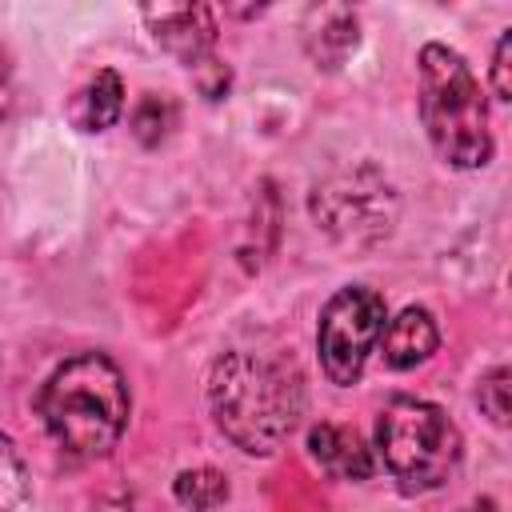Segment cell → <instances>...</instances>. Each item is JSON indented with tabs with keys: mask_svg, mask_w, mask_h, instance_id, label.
<instances>
[{
	"mask_svg": "<svg viewBox=\"0 0 512 512\" xmlns=\"http://www.w3.org/2000/svg\"><path fill=\"white\" fill-rule=\"evenodd\" d=\"M208 408L216 428L244 452H276L300 420L304 380L288 356L232 348L212 364Z\"/></svg>",
	"mask_w": 512,
	"mask_h": 512,
	"instance_id": "6da1fadb",
	"label": "cell"
},
{
	"mask_svg": "<svg viewBox=\"0 0 512 512\" xmlns=\"http://www.w3.org/2000/svg\"><path fill=\"white\" fill-rule=\"evenodd\" d=\"M36 408L68 456L100 460L128 428V384L104 352H76L44 380Z\"/></svg>",
	"mask_w": 512,
	"mask_h": 512,
	"instance_id": "7a4b0ae2",
	"label": "cell"
},
{
	"mask_svg": "<svg viewBox=\"0 0 512 512\" xmlns=\"http://www.w3.org/2000/svg\"><path fill=\"white\" fill-rule=\"evenodd\" d=\"M420 120L444 164L484 168L492 160L488 104L472 68L448 44L420 48Z\"/></svg>",
	"mask_w": 512,
	"mask_h": 512,
	"instance_id": "3957f363",
	"label": "cell"
},
{
	"mask_svg": "<svg viewBox=\"0 0 512 512\" xmlns=\"http://www.w3.org/2000/svg\"><path fill=\"white\" fill-rule=\"evenodd\" d=\"M376 448L400 492H432L460 464V428L444 408L420 396H396L380 408Z\"/></svg>",
	"mask_w": 512,
	"mask_h": 512,
	"instance_id": "277c9868",
	"label": "cell"
},
{
	"mask_svg": "<svg viewBox=\"0 0 512 512\" xmlns=\"http://www.w3.org/2000/svg\"><path fill=\"white\" fill-rule=\"evenodd\" d=\"M384 324H388V308L376 288L352 284L328 296V304L320 308V324H316V352H320L324 376L340 388L356 384L368 352L380 344Z\"/></svg>",
	"mask_w": 512,
	"mask_h": 512,
	"instance_id": "5b68a950",
	"label": "cell"
},
{
	"mask_svg": "<svg viewBox=\"0 0 512 512\" xmlns=\"http://www.w3.org/2000/svg\"><path fill=\"white\" fill-rule=\"evenodd\" d=\"M144 20L164 52H172L184 68H196L212 56L216 44V20L208 4H160L144 8Z\"/></svg>",
	"mask_w": 512,
	"mask_h": 512,
	"instance_id": "8992f818",
	"label": "cell"
},
{
	"mask_svg": "<svg viewBox=\"0 0 512 512\" xmlns=\"http://www.w3.org/2000/svg\"><path fill=\"white\" fill-rule=\"evenodd\" d=\"M440 348V328L432 320L428 308H404L400 316H392L380 332V352H384V364L404 372V368H416L424 364L432 352Z\"/></svg>",
	"mask_w": 512,
	"mask_h": 512,
	"instance_id": "52a82bcc",
	"label": "cell"
},
{
	"mask_svg": "<svg viewBox=\"0 0 512 512\" xmlns=\"http://www.w3.org/2000/svg\"><path fill=\"white\" fill-rule=\"evenodd\" d=\"M308 452L336 480H368L372 476V452L364 448L360 432L348 424H328V420L316 424L308 432Z\"/></svg>",
	"mask_w": 512,
	"mask_h": 512,
	"instance_id": "ba28073f",
	"label": "cell"
},
{
	"mask_svg": "<svg viewBox=\"0 0 512 512\" xmlns=\"http://www.w3.org/2000/svg\"><path fill=\"white\" fill-rule=\"evenodd\" d=\"M124 112V80L112 68H100L68 104V116L80 132H104Z\"/></svg>",
	"mask_w": 512,
	"mask_h": 512,
	"instance_id": "9c48e42d",
	"label": "cell"
},
{
	"mask_svg": "<svg viewBox=\"0 0 512 512\" xmlns=\"http://www.w3.org/2000/svg\"><path fill=\"white\" fill-rule=\"evenodd\" d=\"M172 496L188 512H212V508H220L228 500V480L216 468H184L172 480Z\"/></svg>",
	"mask_w": 512,
	"mask_h": 512,
	"instance_id": "30bf717a",
	"label": "cell"
},
{
	"mask_svg": "<svg viewBox=\"0 0 512 512\" xmlns=\"http://www.w3.org/2000/svg\"><path fill=\"white\" fill-rule=\"evenodd\" d=\"M32 484H28V468L16 452V444L0 432V512H20L28 500Z\"/></svg>",
	"mask_w": 512,
	"mask_h": 512,
	"instance_id": "8fae6325",
	"label": "cell"
},
{
	"mask_svg": "<svg viewBox=\"0 0 512 512\" xmlns=\"http://www.w3.org/2000/svg\"><path fill=\"white\" fill-rule=\"evenodd\" d=\"M512 376H508V368L500 364V368H492L484 380H480V388H476V400H480V412L492 420V424H508V412H512V404H508V384Z\"/></svg>",
	"mask_w": 512,
	"mask_h": 512,
	"instance_id": "7c38bea8",
	"label": "cell"
},
{
	"mask_svg": "<svg viewBox=\"0 0 512 512\" xmlns=\"http://www.w3.org/2000/svg\"><path fill=\"white\" fill-rule=\"evenodd\" d=\"M164 116H168V104L156 100V96H148V100L136 108V136H140L144 144H156V140L164 136Z\"/></svg>",
	"mask_w": 512,
	"mask_h": 512,
	"instance_id": "4fadbf2b",
	"label": "cell"
},
{
	"mask_svg": "<svg viewBox=\"0 0 512 512\" xmlns=\"http://www.w3.org/2000/svg\"><path fill=\"white\" fill-rule=\"evenodd\" d=\"M508 56H512V28L496 40V56H492V92H496V100H512V64H508Z\"/></svg>",
	"mask_w": 512,
	"mask_h": 512,
	"instance_id": "5bb4252c",
	"label": "cell"
},
{
	"mask_svg": "<svg viewBox=\"0 0 512 512\" xmlns=\"http://www.w3.org/2000/svg\"><path fill=\"white\" fill-rule=\"evenodd\" d=\"M12 108V64H8V52L0 48V120L8 116Z\"/></svg>",
	"mask_w": 512,
	"mask_h": 512,
	"instance_id": "9a60e30c",
	"label": "cell"
},
{
	"mask_svg": "<svg viewBox=\"0 0 512 512\" xmlns=\"http://www.w3.org/2000/svg\"><path fill=\"white\" fill-rule=\"evenodd\" d=\"M464 512H496V504H492V500H476V504H468Z\"/></svg>",
	"mask_w": 512,
	"mask_h": 512,
	"instance_id": "2e32d148",
	"label": "cell"
}]
</instances>
